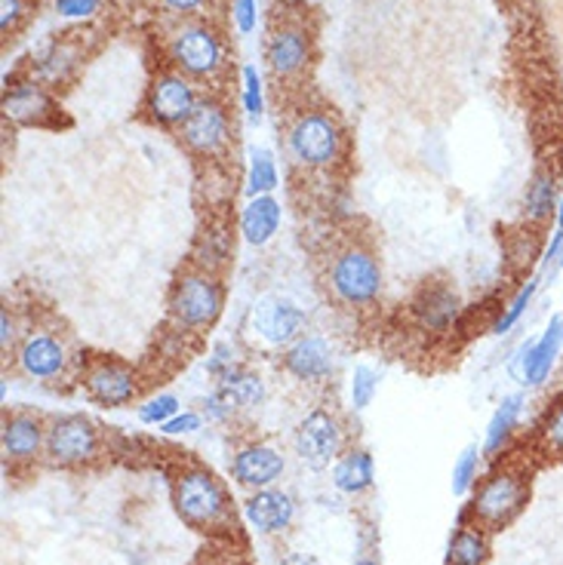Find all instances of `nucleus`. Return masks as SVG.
Segmentation results:
<instances>
[{"label": "nucleus", "instance_id": "nucleus-1", "mask_svg": "<svg viewBox=\"0 0 563 565\" xmlns=\"http://www.w3.org/2000/svg\"><path fill=\"white\" fill-rule=\"evenodd\" d=\"M527 501H530V477L518 467H502V470H492L490 477L477 486L468 513L475 516L480 529L499 532L518 520Z\"/></svg>", "mask_w": 563, "mask_h": 565}, {"label": "nucleus", "instance_id": "nucleus-2", "mask_svg": "<svg viewBox=\"0 0 563 565\" xmlns=\"http://www.w3.org/2000/svg\"><path fill=\"white\" fill-rule=\"evenodd\" d=\"M173 504L176 513L201 532L229 523V494L222 489V482L203 467H191L176 477Z\"/></svg>", "mask_w": 563, "mask_h": 565}, {"label": "nucleus", "instance_id": "nucleus-3", "mask_svg": "<svg viewBox=\"0 0 563 565\" xmlns=\"http://www.w3.org/2000/svg\"><path fill=\"white\" fill-rule=\"evenodd\" d=\"M330 289L332 296L351 308H363V305L375 301L382 292V268H379L375 255L361 246L342 249L332 258Z\"/></svg>", "mask_w": 563, "mask_h": 565}, {"label": "nucleus", "instance_id": "nucleus-4", "mask_svg": "<svg viewBox=\"0 0 563 565\" xmlns=\"http://www.w3.org/2000/svg\"><path fill=\"white\" fill-rule=\"evenodd\" d=\"M99 430L87 415H59L46 424L44 455L56 467L89 465L99 455Z\"/></svg>", "mask_w": 563, "mask_h": 565}, {"label": "nucleus", "instance_id": "nucleus-5", "mask_svg": "<svg viewBox=\"0 0 563 565\" xmlns=\"http://www.w3.org/2000/svg\"><path fill=\"white\" fill-rule=\"evenodd\" d=\"M287 145L296 163H302L308 170H320V167H330L339 157L342 132H339L330 114L311 111L296 117V124L289 127Z\"/></svg>", "mask_w": 563, "mask_h": 565}, {"label": "nucleus", "instance_id": "nucleus-6", "mask_svg": "<svg viewBox=\"0 0 563 565\" xmlns=\"http://www.w3.org/2000/svg\"><path fill=\"white\" fill-rule=\"evenodd\" d=\"M170 308H173V317L179 326L206 329V326L216 323V317L222 313V286L206 270L185 274L182 280L176 282Z\"/></svg>", "mask_w": 563, "mask_h": 565}, {"label": "nucleus", "instance_id": "nucleus-7", "mask_svg": "<svg viewBox=\"0 0 563 565\" xmlns=\"http://www.w3.org/2000/svg\"><path fill=\"white\" fill-rule=\"evenodd\" d=\"M293 449L299 455V461L311 470H323L332 461H339L342 452V427L332 418L330 412L315 409L305 415L296 434H293Z\"/></svg>", "mask_w": 563, "mask_h": 565}, {"label": "nucleus", "instance_id": "nucleus-8", "mask_svg": "<svg viewBox=\"0 0 563 565\" xmlns=\"http://www.w3.org/2000/svg\"><path fill=\"white\" fill-rule=\"evenodd\" d=\"M563 351V313H554L539 339H530L514 356V375L527 387H539L549 382L551 369Z\"/></svg>", "mask_w": 563, "mask_h": 565}, {"label": "nucleus", "instance_id": "nucleus-9", "mask_svg": "<svg viewBox=\"0 0 563 565\" xmlns=\"http://www.w3.org/2000/svg\"><path fill=\"white\" fill-rule=\"evenodd\" d=\"M305 326H308L305 311L296 308L287 298L268 296L253 308V329L259 332V339H265L268 344H277V348L302 339Z\"/></svg>", "mask_w": 563, "mask_h": 565}, {"label": "nucleus", "instance_id": "nucleus-10", "mask_svg": "<svg viewBox=\"0 0 563 565\" xmlns=\"http://www.w3.org/2000/svg\"><path fill=\"white\" fill-rule=\"evenodd\" d=\"M284 470H287L284 455L268 443H249L244 449H237L232 458L234 482L244 486V489H253V492L272 489L284 477Z\"/></svg>", "mask_w": 563, "mask_h": 565}, {"label": "nucleus", "instance_id": "nucleus-11", "mask_svg": "<svg viewBox=\"0 0 563 565\" xmlns=\"http://www.w3.org/2000/svg\"><path fill=\"white\" fill-rule=\"evenodd\" d=\"M84 384H87V394L102 406H108V409L130 406L136 394H139L132 369L124 366V363H115V360H102L96 366H89L87 375H84Z\"/></svg>", "mask_w": 563, "mask_h": 565}, {"label": "nucleus", "instance_id": "nucleus-12", "mask_svg": "<svg viewBox=\"0 0 563 565\" xmlns=\"http://www.w3.org/2000/svg\"><path fill=\"white\" fill-rule=\"evenodd\" d=\"M0 443H3V458L10 465H31L38 455H44L46 424L31 412H13L3 422Z\"/></svg>", "mask_w": 563, "mask_h": 565}, {"label": "nucleus", "instance_id": "nucleus-13", "mask_svg": "<svg viewBox=\"0 0 563 565\" xmlns=\"http://www.w3.org/2000/svg\"><path fill=\"white\" fill-rule=\"evenodd\" d=\"M244 513L259 535H284L296 520V501H293V494L272 486V489H259L249 494Z\"/></svg>", "mask_w": 563, "mask_h": 565}, {"label": "nucleus", "instance_id": "nucleus-14", "mask_svg": "<svg viewBox=\"0 0 563 565\" xmlns=\"http://www.w3.org/2000/svg\"><path fill=\"white\" fill-rule=\"evenodd\" d=\"M182 139L198 154H216L229 141V114L216 102H198L182 124Z\"/></svg>", "mask_w": 563, "mask_h": 565}, {"label": "nucleus", "instance_id": "nucleus-15", "mask_svg": "<svg viewBox=\"0 0 563 565\" xmlns=\"http://www.w3.org/2000/svg\"><path fill=\"white\" fill-rule=\"evenodd\" d=\"M173 58L182 65V71L203 77V74H213L219 68V58H222V46L219 38L203 25H191L176 34L173 41Z\"/></svg>", "mask_w": 563, "mask_h": 565}, {"label": "nucleus", "instance_id": "nucleus-16", "mask_svg": "<svg viewBox=\"0 0 563 565\" xmlns=\"http://www.w3.org/2000/svg\"><path fill=\"white\" fill-rule=\"evenodd\" d=\"M19 366L31 379H41V382H50V379H59L65 366H68V351L65 344L50 335V332H31L22 341L19 348Z\"/></svg>", "mask_w": 563, "mask_h": 565}, {"label": "nucleus", "instance_id": "nucleus-17", "mask_svg": "<svg viewBox=\"0 0 563 565\" xmlns=\"http://www.w3.org/2000/svg\"><path fill=\"white\" fill-rule=\"evenodd\" d=\"M194 89L188 84L185 77H179V74H163L155 81L151 86V96H148V111L155 120L160 124H185L188 114L194 111Z\"/></svg>", "mask_w": 563, "mask_h": 565}, {"label": "nucleus", "instance_id": "nucleus-18", "mask_svg": "<svg viewBox=\"0 0 563 565\" xmlns=\"http://www.w3.org/2000/svg\"><path fill=\"white\" fill-rule=\"evenodd\" d=\"M284 369L299 382H327L332 375L330 341L318 335H302L299 341H293L284 353Z\"/></svg>", "mask_w": 563, "mask_h": 565}, {"label": "nucleus", "instance_id": "nucleus-19", "mask_svg": "<svg viewBox=\"0 0 563 565\" xmlns=\"http://www.w3.org/2000/svg\"><path fill=\"white\" fill-rule=\"evenodd\" d=\"M416 313L425 329L432 332H444L456 317H459V296L444 286V282H432L422 289L419 301H416Z\"/></svg>", "mask_w": 563, "mask_h": 565}, {"label": "nucleus", "instance_id": "nucleus-20", "mask_svg": "<svg viewBox=\"0 0 563 565\" xmlns=\"http://www.w3.org/2000/svg\"><path fill=\"white\" fill-rule=\"evenodd\" d=\"M308 62V41L299 29H280L268 41V65L277 77L299 74Z\"/></svg>", "mask_w": 563, "mask_h": 565}, {"label": "nucleus", "instance_id": "nucleus-21", "mask_svg": "<svg viewBox=\"0 0 563 565\" xmlns=\"http://www.w3.org/2000/svg\"><path fill=\"white\" fill-rule=\"evenodd\" d=\"M375 465L367 449H351L332 467V486L342 494H361L373 489Z\"/></svg>", "mask_w": 563, "mask_h": 565}, {"label": "nucleus", "instance_id": "nucleus-22", "mask_svg": "<svg viewBox=\"0 0 563 565\" xmlns=\"http://www.w3.org/2000/svg\"><path fill=\"white\" fill-rule=\"evenodd\" d=\"M277 227H280V203L272 194L253 198L246 203L244 215H241V231H244L246 243L262 246L275 237Z\"/></svg>", "mask_w": 563, "mask_h": 565}, {"label": "nucleus", "instance_id": "nucleus-23", "mask_svg": "<svg viewBox=\"0 0 563 565\" xmlns=\"http://www.w3.org/2000/svg\"><path fill=\"white\" fill-rule=\"evenodd\" d=\"M520 415H523V396L508 394L502 396V403L492 412L490 424H487V437H484V455L506 452V446L518 430Z\"/></svg>", "mask_w": 563, "mask_h": 565}, {"label": "nucleus", "instance_id": "nucleus-24", "mask_svg": "<svg viewBox=\"0 0 563 565\" xmlns=\"http://www.w3.org/2000/svg\"><path fill=\"white\" fill-rule=\"evenodd\" d=\"M487 559H490L487 529H480L477 523L456 525L453 541H449L447 565H487Z\"/></svg>", "mask_w": 563, "mask_h": 565}, {"label": "nucleus", "instance_id": "nucleus-25", "mask_svg": "<svg viewBox=\"0 0 563 565\" xmlns=\"http://www.w3.org/2000/svg\"><path fill=\"white\" fill-rule=\"evenodd\" d=\"M523 212L530 222H549L551 215H557V179L554 172H535L527 194H523Z\"/></svg>", "mask_w": 563, "mask_h": 565}, {"label": "nucleus", "instance_id": "nucleus-26", "mask_svg": "<svg viewBox=\"0 0 563 565\" xmlns=\"http://www.w3.org/2000/svg\"><path fill=\"white\" fill-rule=\"evenodd\" d=\"M219 387H225L237 399L241 409H253L265 399V384H262L259 375H253L241 366H232L225 375H219Z\"/></svg>", "mask_w": 563, "mask_h": 565}, {"label": "nucleus", "instance_id": "nucleus-27", "mask_svg": "<svg viewBox=\"0 0 563 565\" xmlns=\"http://www.w3.org/2000/svg\"><path fill=\"white\" fill-rule=\"evenodd\" d=\"M277 188V167L275 157L268 148H253L249 154V194L253 198H265Z\"/></svg>", "mask_w": 563, "mask_h": 565}, {"label": "nucleus", "instance_id": "nucleus-28", "mask_svg": "<svg viewBox=\"0 0 563 565\" xmlns=\"http://www.w3.org/2000/svg\"><path fill=\"white\" fill-rule=\"evenodd\" d=\"M535 292H539V277L527 280V286H520L518 296L508 301V308L502 311V317H499L496 326H492V332H496V335H506V332H511V329L518 326L520 317H523V311L530 308V301L535 298Z\"/></svg>", "mask_w": 563, "mask_h": 565}, {"label": "nucleus", "instance_id": "nucleus-29", "mask_svg": "<svg viewBox=\"0 0 563 565\" xmlns=\"http://www.w3.org/2000/svg\"><path fill=\"white\" fill-rule=\"evenodd\" d=\"M539 439H542L545 452L563 458V396L545 412V418L539 424Z\"/></svg>", "mask_w": 563, "mask_h": 565}, {"label": "nucleus", "instance_id": "nucleus-30", "mask_svg": "<svg viewBox=\"0 0 563 565\" xmlns=\"http://www.w3.org/2000/svg\"><path fill=\"white\" fill-rule=\"evenodd\" d=\"M480 449L477 446H468L456 465H453V492L456 494H468V489L477 482V470H480Z\"/></svg>", "mask_w": 563, "mask_h": 565}, {"label": "nucleus", "instance_id": "nucleus-31", "mask_svg": "<svg viewBox=\"0 0 563 565\" xmlns=\"http://www.w3.org/2000/svg\"><path fill=\"white\" fill-rule=\"evenodd\" d=\"M46 108V99L41 89H34V86H22L19 93H13L10 99H7V111L19 117V120H34L38 114Z\"/></svg>", "mask_w": 563, "mask_h": 565}, {"label": "nucleus", "instance_id": "nucleus-32", "mask_svg": "<svg viewBox=\"0 0 563 565\" xmlns=\"http://www.w3.org/2000/svg\"><path fill=\"white\" fill-rule=\"evenodd\" d=\"M179 399H176L173 394H158L151 396L148 403H142L139 406V422L142 424H167L173 415H179Z\"/></svg>", "mask_w": 563, "mask_h": 565}, {"label": "nucleus", "instance_id": "nucleus-33", "mask_svg": "<svg viewBox=\"0 0 563 565\" xmlns=\"http://www.w3.org/2000/svg\"><path fill=\"white\" fill-rule=\"evenodd\" d=\"M375 387H379V375L370 366H358L351 375V403L354 409H367L373 403Z\"/></svg>", "mask_w": 563, "mask_h": 565}, {"label": "nucleus", "instance_id": "nucleus-34", "mask_svg": "<svg viewBox=\"0 0 563 565\" xmlns=\"http://www.w3.org/2000/svg\"><path fill=\"white\" fill-rule=\"evenodd\" d=\"M237 409H241L237 399H234L225 387H216L213 394L203 399V412H206V418H213V422H229Z\"/></svg>", "mask_w": 563, "mask_h": 565}, {"label": "nucleus", "instance_id": "nucleus-35", "mask_svg": "<svg viewBox=\"0 0 563 565\" xmlns=\"http://www.w3.org/2000/svg\"><path fill=\"white\" fill-rule=\"evenodd\" d=\"M244 105H246V114H249L253 120H259L262 117V81H259V71L253 68V65H246L244 68Z\"/></svg>", "mask_w": 563, "mask_h": 565}, {"label": "nucleus", "instance_id": "nucleus-36", "mask_svg": "<svg viewBox=\"0 0 563 565\" xmlns=\"http://www.w3.org/2000/svg\"><path fill=\"white\" fill-rule=\"evenodd\" d=\"M194 430H201V415L198 412H179L167 424H160V434H167V437H185V434H194Z\"/></svg>", "mask_w": 563, "mask_h": 565}, {"label": "nucleus", "instance_id": "nucleus-37", "mask_svg": "<svg viewBox=\"0 0 563 565\" xmlns=\"http://www.w3.org/2000/svg\"><path fill=\"white\" fill-rule=\"evenodd\" d=\"M563 270V231L557 227L551 237L549 249H545V262H542V277H557Z\"/></svg>", "mask_w": 563, "mask_h": 565}, {"label": "nucleus", "instance_id": "nucleus-38", "mask_svg": "<svg viewBox=\"0 0 563 565\" xmlns=\"http://www.w3.org/2000/svg\"><path fill=\"white\" fill-rule=\"evenodd\" d=\"M234 22L241 34H249L256 29V0H234Z\"/></svg>", "mask_w": 563, "mask_h": 565}, {"label": "nucleus", "instance_id": "nucleus-39", "mask_svg": "<svg viewBox=\"0 0 563 565\" xmlns=\"http://www.w3.org/2000/svg\"><path fill=\"white\" fill-rule=\"evenodd\" d=\"M99 0H56V10L68 19H84L96 13Z\"/></svg>", "mask_w": 563, "mask_h": 565}, {"label": "nucleus", "instance_id": "nucleus-40", "mask_svg": "<svg viewBox=\"0 0 563 565\" xmlns=\"http://www.w3.org/2000/svg\"><path fill=\"white\" fill-rule=\"evenodd\" d=\"M19 15H22V3L19 0H0V29H3V34L13 31Z\"/></svg>", "mask_w": 563, "mask_h": 565}, {"label": "nucleus", "instance_id": "nucleus-41", "mask_svg": "<svg viewBox=\"0 0 563 565\" xmlns=\"http://www.w3.org/2000/svg\"><path fill=\"white\" fill-rule=\"evenodd\" d=\"M0 326H3V332H0V344H3V351L10 348L15 341V320L10 317V311L3 308V317H0Z\"/></svg>", "mask_w": 563, "mask_h": 565}, {"label": "nucleus", "instance_id": "nucleus-42", "mask_svg": "<svg viewBox=\"0 0 563 565\" xmlns=\"http://www.w3.org/2000/svg\"><path fill=\"white\" fill-rule=\"evenodd\" d=\"M280 565H320L315 556H308V553H289L280 559Z\"/></svg>", "mask_w": 563, "mask_h": 565}, {"label": "nucleus", "instance_id": "nucleus-43", "mask_svg": "<svg viewBox=\"0 0 563 565\" xmlns=\"http://www.w3.org/2000/svg\"><path fill=\"white\" fill-rule=\"evenodd\" d=\"M170 10H176V13H188V10H198L203 0H163Z\"/></svg>", "mask_w": 563, "mask_h": 565}, {"label": "nucleus", "instance_id": "nucleus-44", "mask_svg": "<svg viewBox=\"0 0 563 565\" xmlns=\"http://www.w3.org/2000/svg\"><path fill=\"white\" fill-rule=\"evenodd\" d=\"M554 218H557V227L563 231V198H561V203H557V215H554Z\"/></svg>", "mask_w": 563, "mask_h": 565}, {"label": "nucleus", "instance_id": "nucleus-45", "mask_svg": "<svg viewBox=\"0 0 563 565\" xmlns=\"http://www.w3.org/2000/svg\"><path fill=\"white\" fill-rule=\"evenodd\" d=\"M351 565H375V563H373V559H367V556H361V559H354Z\"/></svg>", "mask_w": 563, "mask_h": 565}]
</instances>
